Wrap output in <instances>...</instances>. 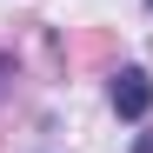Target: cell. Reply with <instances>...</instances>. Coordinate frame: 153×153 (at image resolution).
I'll return each instance as SVG.
<instances>
[{
    "label": "cell",
    "instance_id": "obj_1",
    "mask_svg": "<svg viewBox=\"0 0 153 153\" xmlns=\"http://www.w3.org/2000/svg\"><path fill=\"white\" fill-rule=\"evenodd\" d=\"M107 100H113L120 120H146V113H153V80H146V67H120L113 87H107Z\"/></svg>",
    "mask_w": 153,
    "mask_h": 153
},
{
    "label": "cell",
    "instance_id": "obj_4",
    "mask_svg": "<svg viewBox=\"0 0 153 153\" xmlns=\"http://www.w3.org/2000/svg\"><path fill=\"white\" fill-rule=\"evenodd\" d=\"M146 7H153V0H146Z\"/></svg>",
    "mask_w": 153,
    "mask_h": 153
},
{
    "label": "cell",
    "instance_id": "obj_2",
    "mask_svg": "<svg viewBox=\"0 0 153 153\" xmlns=\"http://www.w3.org/2000/svg\"><path fill=\"white\" fill-rule=\"evenodd\" d=\"M133 153H153V133H140V140H133Z\"/></svg>",
    "mask_w": 153,
    "mask_h": 153
},
{
    "label": "cell",
    "instance_id": "obj_3",
    "mask_svg": "<svg viewBox=\"0 0 153 153\" xmlns=\"http://www.w3.org/2000/svg\"><path fill=\"white\" fill-rule=\"evenodd\" d=\"M7 73H13V60H7V53H0V80H7Z\"/></svg>",
    "mask_w": 153,
    "mask_h": 153
}]
</instances>
